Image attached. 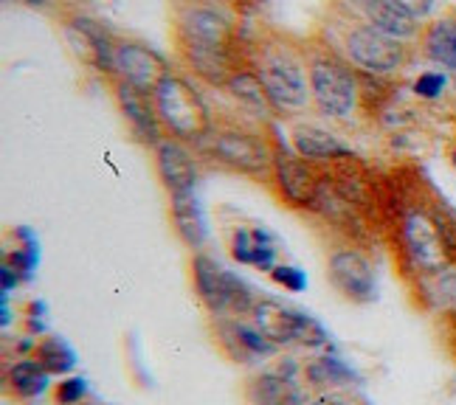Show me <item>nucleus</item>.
<instances>
[{"instance_id":"1","label":"nucleus","mask_w":456,"mask_h":405,"mask_svg":"<svg viewBox=\"0 0 456 405\" xmlns=\"http://www.w3.org/2000/svg\"><path fill=\"white\" fill-rule=\"evenodd\" d=\"M155 104L161 125L183 141H200L208 127H212V116L203 96L181 77H167L161 87L155 91Z\"/></svg>"},{"instance_id":"2","label":"nucleus","mask_w":456,"mask_h":405,"mask_svg":"<svg viewBox=\"0 0 456 405\" xmlns=\"http://www.w3.org/2000/svg\"><path fill=\"white\" fill-rule=\"evenodd\" d=\"M251 312H254V327L276 346L302 344L307 349H319L330 344L327 329L313 315L276 302V298H262Z\"/></svg>"},{"instance_id":"3","label":"nucleus","mask_w":456,"mask_h":405,"mask_svg":"<svg viewBox=\"0 0 456 405\" xmlns=\"http://www.w3.org/2000/svg\"><path fill=\"white\" fill-rule=\"evenodd\" d=\"M310 93L315 108L330 118H344L355 110L358 85L353 70L338 60H315L310 65Z\"/></svg>"},{"instance_id":"4","label":"nucleus","mask_w":456,"mask_h":405,"mask_svg":"<svg viewBox=\"0 0 456 405\" xmlns=\"http://www.w3.org/2000/svg\"><path fill=\"white\" fill-rule=\"evenodd\" d=\"M259 79L279 110H302L307 104V79L302 74V65L288 54H268L259 62Z\"/></svg>"},{"instance_id":"5","label":"nucleus","mask_w":456,"mask_h":405,"mask_svg":"<svg viewBox=\"0 0 456 405\" xmlns=\"http://www.w3.org/2000/svg\"><path fill=\"white\" fill-rule=\"evenodd\" d=\"M403 242H406L411 262L426 273H443L451 262L443 234H440V225H436V220L428 217L426 211H411V215L403 220Z\"/></svg>"},{"instance_id":"6","label":"nucleus","mask_w":456,"mask_h":405,"mask_svg":"<svg viewBox=\"0 0 456 405\" xmlns=\"http://www.w3.org/2000/svg\"><path fill=\"white\" fill-rule=\"evenodd\" d=\"M113 74L121 82H130L142 91L155 93L161 82L169 77L167 60L144 43H116L113 51Z\"/></svg>"},{"instance_id":"7","label":"nucleus","mask_w":456,"mask_h":405,"mask_svg":"<svg viewBox=\"0 0 456 405\" xmlns=\"http://www.w3.org/2000/svg\"><path fill=\"white\" fill-rule=\"evenodd\" d=\"M178 37L181 45H198V48H228L234 45V26L232 20L217 12L215 6H189L178 20Z\"/></svg>"},{"instance_id":"8","label":"nucleus","mask_w":456,"mask_h":405,"mask_svg":"<svg viewBox=\"0 0 456 405\" xmlns=\"http://www.w3.org/2000/svg\"><path fill=\"white\" fill-rule=\"evenodd\" d=\"M330 281L336 285L338 293H344L355 304H370L378 296L375 271L370 259L355 248H344L330 256Z\"/></svg>"},{"instance_id":"9","label":"nucleus","mask_w":456,"mask_h":405,"mask_svg":"<svg viewBox=\"0 0 456 405\" xmlns=\"http://www.w3.org/2000/svg\"><path fill=\"white\" fill-rule=\"evenodd\" d=\"M215 155L225 166L245 174H265L276 158L265 141L242 130H225L215 135Z\"/></svg>"},{"instance_id":"10","label":"nucleus","mask_w":456,"mask_h":405,"mask_svg":"<svg viewBox=\"0 0 456 405\" xmlns=\"http://www.w3.org/2000/svg\"><path fill=\"white\" fill-rule=\"evenodd\" d=\"M346 51H349V60L358 68L370 70V74H386V70H395L403 62L400 40L386 37L375 26H361L349 34Z\"/></svg>"},{"instance_id":"11","label":"nucleus","mask_w":456,"mask_h":405,"mask_svg":"<svg viewBox=\"0 0 456 405\" xmlns=\"http://www.w3.org/2000/svg\"><path fill=\"white\" fill-rule=\"evenodd\" d=\"M273 174L276 186L282 191V198L296 208H315V198H319L322 181L315 174L302 155L293 152H276L273 158Z\"/></svg>"},{"instance_id":"12","label":"nucleus","mask_w":456,"mask_h":405,"mask_svg":"<svg viewBox=\"0 0 456 405\" xmlns=\"http://www.w3.org/2000/svg\"><path fill=\"white\" fill-rule=\"evenodd\" d=\"M116 99L121 113L130 121L133 133L147 141V144H161V116H158V104L150 96V91H142V87L118 79Z\"/></svg>"},{"instance_id":"13","label":"nucleus","mask_w":456,"mask_h":405,"mask_svg":"<svg viewBox=\"0 0 456 405\" xmlns=\"http://www.w3.org/2000/svg\"><path fill=\"white\" fill-rule=\"evenodd\" d=\"M65 37L71 43V51L85 62L96 70H113V51L116 45L110 43L108 31L102 26H96L87 17H77L65 26Z\"/></svg>"},{"instance_id":"14","label":"nucleus","mask_w":456,"mask_h":405,"mask_svg":"<svg viewBox=\"0 0 456 405\" xmlns=\"http://www.w3.org/2000/svg\"><path fill=\"white\" fill-rule=\"evenodd\" d=\"M155 158H158V174H161L169 195H189V191H195L198 166L191 161L189 150H183L178 141H161Z\"/></svg>"},{"instance_id":"15","label":"nucleus","mask_w":456,"mask_h":405,"mask_svg":"<svg viewBox=\"0 0 456 405\" xmlns=\"http://www.w3.org/2000/svg\"><path fill=\"white\" fill-rule=\"evenodd\" d=\"M248 397L254 405H305L302 389L293 380V369L285 372V366L259 375L248 385Z\"/></svg>"},{"instance_id":"16","label":"nucleus","mask_w":456,"mask_h":405,"mask_svg":"<svg viewBox=\"0 0 456 405\" xmlns=\"http://www.w3.org/2000/svg\"><path fill=\"white\" fill-rule=\"evenodd\" d=\"M232 254L240 265H254L268 273L276 268V245L265 228H237Z\"/></svg>"},{"instance_id":"17","label":"nucleus","mask_w":456,"mask_h":405,"mask_svg":"<svg viewBox=\"0 0 456 405\" xmlns=\"http://www.w3.org/2000/svg\"><path fill=\"white\" fill-rule=\"evenodd\" d=\"M172 223L178 228V237L189 248H200L208 237V220L203 215V206L195 198V191L189 195H172Z\"/></svg>"},{"instance_id":"18","label":"nucleus","mask_w":456,"mask_h":405,"mask_svg":"<svg viewBox=\"0 0 456 405\" xmlns=\"http://www.w3.org/2000/svg\"><path fill=\"white\" fill-rule=\"evenodd\" d=\"M293 150H296V155L307 158V161H338V158H353L349 147H344L336 135L322 127H296Z\"/></svg>"},{"instance_id":"19","label":"nucleus","mask_w":456,"mask_h":405,"mask_svg":"<svg viewBox=\"0 0 456 405\" xmlns=\"http://www.w3.org/2000/svg\"><path fill=\"white\" fill-rule=\"evenodd\" d=\"M191 271H195V288L200 302L212 312H225V271L208 256H195Z\"/></svg>"},{"instance_id":"20","label":"nucleus","mask_w":456,"mask_h":405,"mask_svg":"<svg viewBox=\"0 0 456 405\" xmlns=\"http://www.w3.org/2000/svg\"><path fill=\"white\" fill-rule=\"evenodd\" d=\"M225 87L232 91V96L242 104V108L254 116H268L273 108V101L265 91V85H262L259 74H251V70H237Z\"/></svg>"},{"instance_id":"21","label":"nucleus","mask_w":456,"mask_h":405,"mask_svg":"<svg viewBox=\"0 0 456 405\" xmlns=\"http://www.w3.org/2000/svg\"><path fill=\"white\" fill-rule=\"evenodd\" d=\"M366 14H370V26H375L378 31H383L386 37H392V40H409L417 31V23L411 14L383 4V0L366 4Z\"/></svg>"},{"instance_id":"22","label":"nucleus","mask_w":456,"mask_h":405,"mask_svg":"<svg viewBox=\"0 0 456 405\" xmlns=\"http://www.w3.org/2000/svg\"><path fill=\"white\" fill-rule=\"evenodd\" d=\"M307 383L315 385V389H338V385H349L353 380H358V375L349 369L341 358H315L313 363H307L305 369Z\"/></svg>"},{"instance_id":"23","label":"nucleus","mask_w":456,"mask_h":405,"mask_svg":"<svg viewBox=\"0 0 456 405\" xmlns=\"http://www.w3.org/2000/svg\"><path fill=\"white\" fill-rule=\"evenodd\" d=\"M51 383V375L45 372V366L40 360H20L9 369V385L17 397L31 400L40 397Z\"/></svg>"},{"instance_id":"24","label":"nucleus","mask_w":456,"mask_h":405,"mask_svg":"<svg viewBox=\"0 0 456 405\" xmlns=\"http://www.w3.org/2000/svg\"><path fill=\"white\" fill-rule=\"evenodd\" d=\"M34 360H40L48 375H68L77 366V352L65 338L51 336L34 344Z\"/></svg>"},{"instance_id":"25","label":"nucleus","mask_w":456,"mask_h":405,"mask_svg":"<svg viewBox=\"0 0 456 405\" xmlns=\"http://www.w3.org/2000/svg\"><path fill=\"white\" fill-rule=\"evenodd\" d=\"M426 48H428V57H431L434 62L448 65V68H456V23H451V20L436 23V26L428 31Z\"/></svg>"},{"instance_id":"26","label":"nucleus","mask_w":456,"mask_h":405,"mask_svg":"<svg viewBox=\"0 0 456 405\" xmlns=\"http://www.w3.org/2000/svg\"><path fill=\"white\" fill-rule=\"evenodd\" d=\"M228 332H232L228 341H234L240 346V358H259V355H271V352H276V344L268 341L259 329H251L245 324H232Z\"/></svg>"},{"instance_id":"27","label":"nucleus","mask_w":456,"mask_h":405,"mask_svg":"<svg viewBox=\"0 0 456 405\" xmlns=\"http://www.w3.org/2000/svg\"><path fill=\"white\" fill-rule=\"evenodd\" d=\"M9 265L20 273V279H31L34 268H37V239L34 242H26L20 251H14L9 256Z\"/></svg>"},{"instance_id":"28","label":"nucleus","mask_w":456,"mask_h":405,"mask_svg":"<svg viewBox=\"0 0 456 405\" xmlns=\"http://www.w3.org/2000/svg\"><path fill=\"white\" fill-rule=\"evenodd\" d=\"M271 279L276 281V285H282L285 290H290V293H302V290L307 288V276H305V271L293 268V265H276V268L271 271Z\"/></svg>"},{"instance_id":"29","label":"nucleus","mask_w":456,"mask_h":405,"mask_svg":"<svg viewBox=\"0 0 456 405\" xmlns=\"http://www.w3.org/2000/svg\"><path fill=\"white\" fill-rule=\"evenodd\" d=\"M85 394H87L85 377H68L57 385V402L60 405H77Z\"/></svg>"},{"instance_id":"30","label":"nucleus","mask_w":456,"mask_h":405,"mask_svg":"<svg viewBox=\"0 0 456 405\" xmlns=\"http://www.w3.org/2000/svg\"><path fill=\"white\" fill-rule=\"evenodd\" d=\"M445 74H436V70H428L423 74L417 82H414V93L423 96V99H436L443 91H445Z\"/></svg>"},{"instance_id":"31","label":"nucleus","mask_w":456,"mask_h":405,"mask_svg":"<svg viewBox=\"0 0 456 405\" xmlns=\"http://www.w3.org/2000/svg\"><path fill=\"white\" fill-rule=\"evenodd\" d=\"M363 4H372V0H363ZM383 4H389V6H395L400 12L411 14L414 20H417V17H426L434 9V0H383Z\"/></svg>"},{"instance_id":"32","label":"nucleus","mask_w":456,"mask_h":405,"mask_svg":"<svg viewBox=\"0 0 456 405\" xmlns=\"http://www.w3.org/2000/svg\"><path fill=\"white\" fill-rule=\"evenodd\" d=\"M436 225H440V234H443V242H445L448 259L456 262V215H451V217H436Z\"/></svg>"},{"instance_id":"33","label":"nucleus","mask_w":456,"mask_h":405,"mask_svg":"<svg viewBox=\"0 0 456 405\" xmlns=\"http://www.w3.org/2000/svg\"><path fill=\"white\" fill-rule=\"evenodd\" d=\"M0 279H4V293H12V288H17V281H20V273L6 262L4 271H0Z\"/></svg>"},{"instance_id":"34","label":"nucleus","mask_w":456,"mask_h":405,"mask_svg":"<svg viewBox=\"0 0 456 405\" xmlns=\"http://www.w3.org/2000/svg\"><path fill=\"white\" fill-rule=\"evenodd\" d=\"M310 405H344L338 397H332V394H324V397H315Z\"/></svg>"},{"instance_id":"35","label":"nucleus","mask_w":456,"mask_h":405,"mask_svg":"<svg viewBox=\"0 0 456 405\" xmlns=\"http://www.w3.org/2000/svg\"><path fill=\"white\" fill-rule=\"evenodd\" d=\"M26 4H34V6H40V4H45V0H26Z\"/></svg>"},{"instance_id":"36","label":"nucleus","mask_w":456,"mask_h":405,"mask_svg":"<svg viewBox=\"0 0 456 405\" xmlns=\"http://www.w3.org/2000/svg\"><path fill=\"white\" fill-rule=\"evenodd\" d=\"M453 161H456V152H453Z\"/></svg>"}]
</instances>
